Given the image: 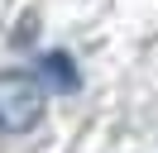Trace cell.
<instances>
[{
  "label": "cell",
  "mask_w": 158,
  "mask_h": 153,
  "mask_svg": "<svg viewBox=\"0 0 158 153\" xmlns=\"http://www.w3.org/2000/svg\"><path fill=\"white\" fill-rule=\"evenodd\" d=\"M34 76L43 81V91H62V96H72V91L81 86V76H77V67H72L67 53H43Z\"/></svg>",
  "instance_id": "7a4b0ae2"
},
{
  "label": "cell",
  "mask_w": 158,
  "mask_h": 153,
  "mask_svg": "<svg viewBox=\"0 0 158 153\" xmlns=\"http://www.w3.org/2000/svg\"><path fill=\"white\" fill-rule=\"evenodd\" d=\"M48 91L34 72H0V134H29L43 120Z\"/></svg>",
  "instance_id": "6da1fadb"
}]
</instances>
